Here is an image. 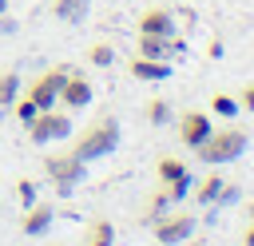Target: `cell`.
Here are the masks:
<instances>
[{"label":"cell","instance_id":"1","mask_svg":"<svg viewBox=\"0 0 254 246\" xmlns=\"http://www.w3.org/2000/svg\"><path fill=\"white\" fill-rule=\"evenodd\" d=\"M119 147V123L115 119H99V123H91L83 135H79V143H75V155L83 159V163H91V159H103V155H111Z\"/></svg>","mask_w":254,"mask_h":246},{"label":"cell","instance_id":"2","mask_svg":"<svg viewBox=\"0 0 254 246\" xmlns=\"http://www.w3.org/2000/svg\"><path fill=\"white\" fill-rule=\"evenodd\" d=\"M246 151V131H238V127H214L210 131V139L198 147V159L202 163H234L238 155Z\"/></svg>","mask_w":254,"mask_h":246},{"label":"cell","instance_id":"3","mask_svg":"<svg viewBox=\"0 0 254 246\" xmlns=\"http://www.w3.org/2000/svg\"><path fill=\"white\" fill-rule=\"evenodd\" d=\"M44 171H48V179L60 186V194H67V190L83 179V159H79L75 151H67V155H48V159H44Z\"/></svg>","mask_w":254,"mask_h":246},{"label":"cell","instance_id":"4","mask_svg":"<svg viewBox=\"0 0 254 246\" xmlns=\"http://www.w3.org/2000/svg\"><path fill=\"white\" fill-rule=\"evenodd\" d=\"M28 135H32V143H56V139H67L71 135V119L64 115V111H40L32 123H28Z\"/></svg>","mask_w":254,"mask_h":246},{"label":"cell","instance_id":"5","mask_svg":"<svg viewBox=\"0 0 254 246\" xmlns=\"http://www.w3.org/2000/svg\"><path fill=\"white\" fill-rule=\"evenodd\" d=\"M64 79H67V67H52V71H44V75H36L32 83H28V99L40 107V111H48L56 99H60V87H64Z\"/></svg>","mask_w":254,"mask_h":246},{"label":"cell","instance_id":"6","mask_svg":"<svg viewBox=\"0 0 254 246\" xmlns=\"http://www.w3.org/2000/svg\"><path fill=\"white\" fill-rule=\"evenodd\" d=\"M190 234H194V218L183 214V210L155 218V238H159V246H179V242H187Z\"/></svg>","mask_w":254,"mask_h":246},{"label":"cell","instance_id":"7","mask_svg":"<svg viewBox=\"0 0 254 246\" xmlns=\"http://www.w3.org/2000/svg\"><path fill=\"white\" fill-rule=\"evenodd\" d=\"M210 131H214V123H210L206 111H187V115L179 119V139H183L187 147H194V151L210 139Z\"/></svg>","mask_w":254,"mask_h":246},{"label":"cell","instance_id":"8","mask_svg":"<svg viewBox=\"0 0 254 246\" xmlns=\"http://www.w3.org/2000/svg\"><path fill=\"white\" fill-rule=\"evenodd\" d=\"M91 79L87 75H79V71H67V79H64V87H60V103L64 107H71V111H79V107H87L91 103Z\"/></svg>","mask_w":254,"mask_h":246},{"label":"cell","instance_id":"9","mask_svg":"<svg viewBox=\"0 0 254 246\" xmlns=\"http://www.w3.org/2000/svg\"><path fill=\"white\" fill-rule=\"evenodd\" d=\"M179 52H183V40L139 32V56H147V60H171V56H179Z\"/></svg>","mask_w":254,"mask_h":246},{"label":"cell","instance_id":"10","mask_svg":"<svg viewBox=\"0 0 254 246\" xmlns=\"http://www.w3.org/2000/svg\"><path fill=\"white\" fill-rule=\"evenodd\" d=\"M127 71H131L135 79H143V83H163V79L171 75V63H167V60H147V56H135V60L127 63Z\"/></svg>","mask_w":254,"mask_h":246},{"label":"cell","instance_id":"11","mask_svg":"<svg viewBox=\"0 0 254 246\" xmlns=\"http://www.w3.org/2000/svg\"><path fill=\"white\" fill-rule=\"evenodd\" d=\"M139 32H147V36H175V16L167 8H147L139 16Z\"/></svg>","mask_w":254,"mask_h":246},{"label":"cell","instance_id":"12","mask_svg":"<svg viewBox=\"0 0 254 246\" xmlns=\"http://www.w3.org/2000/svg\"><path fill=\"white\" fill-rule=\"evenodd\" d=\"M52 218H56V214H52V206H48V202H32V206H28V214H24V234H32V238H36V234H44V230L52 226Z\"/></svg>","mask_w":254,"mask_h":246},{"label":"cell","instance_id":"13","mask_svg":"<svg viewBox=\"0 0 254 246\" xmlns=\"http://www.w3.org/2000/svg\"><path fill=\"white\" fill-rule=\"evenodd\" d=\"M87 8H91V0H56L52 4V16L64 20V24H79L87 16Z\"/></svg>","mask_w":254,"mask_h":246},{"label":"cell","instance_id":"14","mask_svg":"<svg viewBox=\"0 0 254 246\" xmlns=\"http://www.w3.org/2000/svg\"><path fill=\"white\" fill-rule=\"evenodd\" d=\"M20 99V75L16 71H0V111H8Z\"/></svg>","mask_w":254,"mask_h":246},{"label":"cell","instance_id":"15","mask_svg":"<svg viewBox=\"0 0 254 246\" xmlns=\"http://www.w3.org/2000/svg\"><path fill=\"white\" fill-rule=\"evenodd\" d=\"M183 179H190V175H187V167H183L179 159H159V183H163V186L183 183Z\"/></svg>","mask_w":254,"mask_h":246},{"label":"cell","instance_id":"16","mask_svg":"<svg viewBox=\"0 0 254 246\" xmlns=\"http://www.w3.org/2000/svg\"><path fill=\"white\" fill-rule=\"evenodd\" d=\"M218 194H222V175H206V179L198 183V190H194V198H198V202H206V206H210V202H218Z\"/></svg>","mask_w":254,"mask_h":246},{"label":"cell","instance_id":"17","mask_svg":"<svg viewBox=\"0 0 254 246\" xmlns=\"http://www.w3.org/2000/svg\"><path fill=\"white\" fill-rule=\"evenodd\" d=\"M111 242H115V226H111V222H103V218H99V222H91V230H87V242H83V246H111Z\"/></svg>","mask_w":254,"mask_h":246},{"label":"cell","instance_id":"18","mask_svg":"<svg viewBox=\"0 0 254 246\" xmlns=\"http://www.w3.org/2000/svg\"><path fill=\"white\" fill-rule=\"evenodd\" d=\"M210 111L222 115V119H234V115H238V99H230V95H214V99H210Z\"/></svg>","mask_w":254,"mask_h":246},{"label":"cell","instance_id":"19","mask_svg":"<svg viewBox=\"0 0 254 246\" xmlns=\"http://www.w3.org/2000/svg\"><path fill=\"white\" fill-rule=\"evenodd\" d=\"M12 107H16V119H20V123H24V127H28V123H32V119H36V115H40V107H36V103H32V99H28V95H20V99H16V103H12Z\"/></svg>","mask_w":254,"mask_h":246},{"label":"cell","instance_id":"20","mask_svg":"<svg viewBox=\"0 0 254 246\" xmlns=\"http://www.w3.org/2000/svg\"><path fill=\"white\" fill-rule=\"evenodd\" d=\"M87 60H91L95 67H107V63L115 60V52H111V44H91V52H87Z\"/></svg>","mask_w":254,"mask_h":246},{"label":"cell","instance_id":"21","mask_svg":"<svg viewBox=\"0 0 254 246\" xmlns=\"http://www.w3.org/2000/svg\"><path fill=\"white\" fill-rule=\"evenodd\" d=\"M147 119H151V123H167V119H171V107H167L163 99H151V103H147Z\"/></svg>","mask_w":254,"mask_h":246},{"label":"cell","instance_id":"22","mask_svg":"<svg viewBox=\"0 0 254 246\" xmlns=\"http://www.w3.org/2000/svg\"><path fill=\"white\" fill-rule=\"evenodd\" d=\"M16 194H20L24 206H32V202H36V183H32V179H20V183H16Z\"/></svg>","mask_w":254,"mask_h":246},{"label":"cell","instance_id":"23","mask_svg":"<svg viewBox=\"0 0 254 246\" xmlns=\"http://www.w3.org/2000/svg\"><path fill=\"white\" fill-rule=\"evenodd\" d=\"M238 107H246V111H254V83L242 91V99H238Z\"/></svg>","mask_w":254,"mask_h":246},{"label":"cell","instance_id":"24","mask_svg":"<svg viewBox=\"0 0 254 246\" xmlns=\"http://www.w3.org/2000/svg\"><path fill=\"white\" fill-rule=\"evenodd\" d=\"M242 242H246V246H254V222L246 226V234H242Z\"/></svg>","mask_w":254,"mask_h":246},{"label":"cell","instance_id":"25","mask_svg":"<svg viewBox=\"0 0 254 246\" xmlns=\"http://www.w3.org/2000/svg\"><path fill=\"white\" fill-rule=\"evenodd\" d=\"M4 12H8V0H0V16H4Z\"/></svg>","mask_w":254,"mask_h":246},{"label":"cell","instance_id":"26","mask_svg":"<svg viewBox=\"0 0 254 246\" xmlns=\"http://www.w3.org/2000/svg\"><path fill=\"white\" fill-rule=\"evenodd\" d=\"M250 222H254V202H250Z\"/></svg>","mask_w":254,"mask_h":246}]
</instances>
